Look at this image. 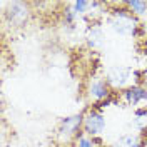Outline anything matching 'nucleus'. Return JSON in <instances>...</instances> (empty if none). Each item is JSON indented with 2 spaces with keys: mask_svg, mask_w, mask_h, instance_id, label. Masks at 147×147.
<instances>
[{
  "mask_svg": "<svg viewBox=\"0 0 147 147\" xmlns=\"http://www.w3.org/2000/svg\"><path fill=\"white\" fill-rule=\"evenodd\" d=\"M112 147H142V140L139 134H125Z\"/></svg>",
  "mask_w": 147,
  "mask_h": 147,
  "instance_id": "6e6552de",
  "label": "nucleus"
},
{
  "mask_svg": "<svg viewBox=\"0 0 147 147\" xmlns=\"http://www.w3.org/2000/svg\"><path fill=\"white\" fill-rule=\"evenodd\" d=\"M74 10H75V13L79 15V13H85L89 7H92V2H87V0H77V2H74L72 3Z\"/></svg>",
  "mask_w": 147,
  "mask_h": 147,
  "instance_id": "9b49d317",
  "label": "nucleus"
},
{
  "mask_svg": "<svg viewBox=\"0 0 147 147\" xmlns=\"http://www.w3.org/2000/svg\"><path fill=\"white\" fill-rule=\"evenodd\" d=\"M144 74H146V75H147V69H146V72H144Z\"/></svg>",
  "mask_w": 147,
  "mask_h": 147,
  "instance_id": "ddd939ff",
  "label": "nucleus"
},
{
  "mask_svg": "<svg viewBox=\"0 0 147 147\" xmlns=\"http://www.w3.org/2000/svg\"><path fill=\"white\" fill-rule=\"evenodd\" d=\"M5 20L10 27L15 28H22L25 27L30 20V9H28V3L25 2H12L7 5V9L3 12Z\"/></svg>",
  "mask_w": 147,
  "mask_h": 147,
  "instance_id": "f03ea898",
  "label": "nucleus"
},
{
  "mask_svg": "<svg viewBox=\"0 0 147 147\" xmlns=\"http://www.w3.org/2000/svg\"><path fill=\"white\" fill-rule=\"evenodd\" d=\"M124 99L129 105H137L140 100H147V89L136 84L124 92Z\"/></svg>",
  "mask_w": 147,
  "mask_h": 147,
  "instance_id": "423d86ee",
  "label": "nucleus"
},
{
  "mask_svg": "<svg viewBox=\"0 0 147 147\" xmlns=\"http://www.w3.org/2000/svg\"><path fill=\"white\" fill-rule=\"evenodd\" d=\"M110 24H112V28L117 34H122V35H136L137 28L140 27V24H139V20H137V15L129 9L114 10L112 18H110Z\"/></svg>",
  "mask_w": 147,
  "mask_h": 147,
  "instance_id": "f257e3e1",
  "label": "nucleus"
},
{
  "mask_svg": "<svg viewBox=\"0 0 147 147\" xmlns=\"http://www.w3.org/2000/svg\"><path fill=\"white\" fill-rule=\"evenodd\" d=\"M130 74L132 70L129 69V67H112L107 74V84H109L110 87H115V89H122L125 84L129 82V79H130Z\"/></svg>",
  "mask_w": 147,
  "mask_h": 147,
  "instance_id": "39448f33",
  "label": "nucleus"
},
{
  "mask_svg": "<svg viewBox=\"0 0 147 147\" xmlns=\"http://www.w3.org/2000/svg\"><path fill=\"white\" fill-rule=\"evenodd\" d=\"M84 117H85L84 114H75V115L62 119L59 124V132L65 137L75 136L80 129H84Z\"/></svg>",
  "mask_w": 147,
  "mask_h": 147,
  "instance_id": "20e7f679",
  "label": "nucleus"
},
{
  "mask_svg": "<svg viewBox=\"0 0 147 147\" xmlns=\"http://www.w3.org/2000/svg\"><path fill=\"white\" fill-rule=\"evenodd\" d=\"M87 40H89V44H90L92 47H95V45H99L102 42V30L100 27H92L89 28V34H87Z\"/></svg>",
  "mask_w": 147,
  "mask_h": 147,
  "instance_id": "9d476101",
  "label": "nucleus"
},
{
  "mask_svg": "<svg viewBox=\"0 0 147 147\" xmlns=\"http://www.w3.org/2000/svg\"><path fill=\"white\" fill-rule=\"evenodd\" d=\"M77 147H99L95 146V140H94V137H80L79 139V144H77Z\"/></svg>",
  "mask_w": 147,
  "mask_h": 147,
  "instance_id": "f8f14e48",
  "label": "nucleus"
},
{
  "mask_svg": "<svg viewBox=\"0 0 147 147\" xmlns=\"http://www.w3.org/2000/svg\"><path fill=\"white\" fill-rule=\"evenodd\" d=\"M89 94H90L92 99L95 100H104L110 95V85L107 84V80H102V79H97L90 84L89 87Z\"/></svg>",
  "mask_w": 147,
  "mask_h": 147,
  "instance_id": "0eeeda50",
  "label": "nucleus"
},
{
  "mask_svg": "<svg viewBox=\"0 0 147 147\" xmlns=\"http://www.w3.org/2000/svg\"><path fill=\"white\" fill-rule=\"evenodd\" d=\"M124 5L129 10H132L136 15H142L147 12V2H142V0H129V2H124Z\"/></svg>",
  "mask_w": 147,
  "mask_h": 147,
  "instance_id": "1a4fd4ad",
  "label": "nucleus"
},
{
  "mask_svg": "<svg viewBox=\"0 0 147 147\" xmlns=\"http://www.w3.org/2000/svg\"><path fill=\"white\" fill-rule=\"evenodd\" d=\"M105 129V119L99 110H90L85 117H84V130L87 136L95 137L99 136L102 130Z\"/></svg>",
  "mask_w": 147,
  "mask_h": 147,
  "instance_id": "7ed1b4c3",
  "label": "nucleus"
}]
</instances>
